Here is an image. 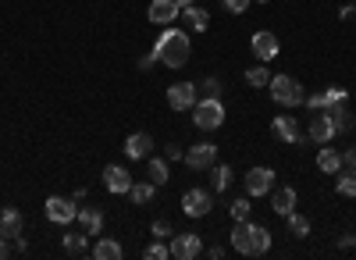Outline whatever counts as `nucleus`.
I'll return each mask as SVG.
<instances>
[{
  "label": "nucleus",
  "mask_w": 356,
  "mask_h": 260,
  "mask_svg": "<svg viewBox=\"0 0 356 260\" xmlns=\"http://www.w3.org/2000/svg\"><path fill=\"white\" fill-rule=\"evenodd\" d=\"M150 22L154 25H171L178 15H182V8H178V0H150Z\"/></svg>",
  "instance_id": "4468645a"
},
{
  "label": "nucleus",
  "mask_w": 356,
  "mask_h": 260,
  "mask_svg": "<svg viewBox=\"0 0 356 260\" xmlns=\"http://www.w3.org/2000/svg\"><path fill=\"white\" fill-rule=\"evenodd\" d=\"M93 257H97V260H122L125 250H122V243H118V239H100V243L93 246Z\"/></svg>",
  "instance_id": "4be33fe9"
},
{
  "label": "nucleus",
  "mask_w": 356,
  "mask_h": 260,
  "mask_svg": "<svg viewBox=\"0 0 356 260\" xmlns=\"http://www.w3.org/2000/svg\"><path fill=\"white\" fill-rule=\"evenodd\" d=\"M353 246H356V236H353V232L339 239V250H353Z\"/></svg>",
  "instance_id": "a19ab883"
},
{
  "label": "nucleus",
  "mask_w": 356,
  "mask_h": 260,
  "mask_svg": "<svg viewBox=\"0 0 356 260\" xmlns=\"http://www.w3.org/2000/svg\"><path fill=\"white\" fill-rule=\"evenodd\" d=\"M289 232H292L296 239H307V236H310V218L292 211V214H289Z\"/></svg>",
  "instance_id": "bb28decb"
},
{
  "label": "nucleus",
  "mask_w": 356,
  "mask_h": 260,
  "mask_svg": "<svg viewBox=\"0 0 356 260\" xmlns=\"http://www.w3.org/2000/svg\"><path fill=\"white\" fill-rule=\"evenodd\" d=\"M271 232H267L264 225H253V257H264L267 250H271Z\"/></svg>",
  "instance_id": "a878e982"
},
{
  "label": "nucleus",
  "mask_w": 356,
  "mask_h": 260,
  "mask_svg": "<svg viewBox=\"0 0 356 260\" xmlns=\"http://www.w3.org/2000/svg\"><path fill=\"white\" fill-rule=\"evenodd\" d=\"M335 189H339V196H356V168L342 171L339 182H335Z\"/></svg>",
  "instance_id": "c85d7f7f"
},
{
  "label": "nucleus",
  "mask_w": 356,
  "mask_h": 260,
  "mask_svg": "<svg viewBox=\"0 0 356 260\" xmlns=\"http://www.w3.org/2000/svg\"><path fill=\"white\" fill-rule=\"evenodd\" d=\"M196 86L193 82H175V86H168V107L171 111H193L196 107Z\"/></svg>",
  "instance_id": "0eeeda50"
},
{
  "label": "nucleus",
  "mask_w": 356,
  "mask_h": 260,
  "mask_svg": "<svg viewBox=\"0 0 356 260\" xmlns=\"http://www.w3.org/2000/svg\"><path fill=\"white\" fill-rule=\"evenodd\" d=\"M324 100H328V107H332V104H339V100H349V97H346V90H339V86H332V90L324 93Z\"/></svg>",
  "instance_id": "e433bc0d"
},
{
  "label": "nucleus",
  "mask_w": 356,
  "mask_h": 260,
  "mask_svg": "<svg viewBox=\"0 0 356 260\" xmlns=\"http://www.w3.org/2000/svg\"><path fill=\"white\" fill-rule=\"evenodd\" d=\"M211 211H214V196L207 189H189L182 196V214L186 218H207Z\"/></svg>",
  "instance_id": "423d86ee"
},
{
  "label": "nucleus",
  "mask_w": 356,
  "mask_h": 260,
  "mask_svg": "<svg viewBox=\"0 0 356 260\" xmlns=\"http://www.w3.org/2000/svg\"><path fill=\"white\" fill-rule=\"evenodd\" d=\"M168 246H171V257L175 260H196L203 253V239L196 232H178V236H171Z\"/></svg>",
  "instance_id": "39448f33"
},
{
  "label": "nucleus",
  "mask_w": 356,
  "mask_h": 260,
  "mask_svg": "<svg viewBox=\"0 0 356 260\" xmlns=\"http://www.w3.org/2000/svg\"><path fill=\"white\" fill-rule=\"evenodd\" d=\"M310 132V139L314 143H321V147H324V143H332L335 136H339V129H335V122H332V114L328 111H314V118H310V125H307Z\"/></svg>",
  "instance_id": "6e6552de"
},
{
  "label": "nucleus",
  "mask_w": 356,
  "mask_h": 260,
  "mask_svg": "<svg viewBox=\"0 0 356 260\" xmlns=\"http://www.w3.org/2000/svg\"><path fill=\"white\" fill-rule=\"evenodd\" d=\"M342 168H356V147H349V150L342 154Z\"/></svg>",
  "instance_id": "ea45409f"
},
{
  "label": "nucleus",
  "mask_w": 356,
  "mask_h": 260,
  "mask_svg": "<svg viewBox=\"0 0 356 260\" xmlns=\"http://www.w3.org/2000/svg\"><path fill=\"white\" fill-rule=\"evenodd\" d=\"M65 253H72V257H82L86 250H89V239L82 236V232H65Z\"/></svg>",
  "instance_id": "393cba45"
},
{
  "label": "nucleus",
  "mask_w": 356,
  "mask_h": 260,
  "mask_svg": "<svg viewBox=\"0 0 356 260\" xmlns=\"http://www.w3.org/2000/svg\"><path fill=\"white\" fill-rule=\"evenodd\" d=\"M11 243H15V239H4V236H0V260H8V257H11V250H15Z\"/></svg>",
  "instance_id": "58836bf2"
},
{
  "label": "nucleus",
  "mask_w": 356,
  "mask_h": 260,
  "mask_svg": "<svg viewBox=\"0 0 356 260\" xmlns=\"http://www.w3.org/2000/svg\"><path fill=\"white\" fill-rule=\"evenodd\" d=\"M43 211L54 225H72V221H79V200L75 196H50Z\"/></svg>",
  "instance_id": "20e7f679"
},
{
  "label": "nucleus",
  "mask_w": 356,
  "mask_h": 260,
  "mask_svg": "<svg viewBox=\"0 0 356 260\" xmlns=\"http://www.w3.org/2000/svg\"><path fill=\"white\" fill-rule=\"evenodd\" d=\"M178 18H182V22L193 29V33H207V25H211V15H207L203 8H196V4L182 8V15H178Z\"/></svg>",
  "instance_id": "aec40b11"
},
{
  "label": "nucleus",
  "mask_w": 356,
  "mask_h": 260,
  "mask_svg": "<svg viewBox=\"0 0 356 260\" xmlns=\"http://www.w3.org/2000/svg\"><path fill=\"white\" fill-rule=\"evenodd\" d=\"M143 257H146V260H168V257H171V246H164V243H150V246L143 250Z\"/></svg>",
  "instance_id": "2f4dec72"
},
{
  "label": "nucleus",
  "mask_w": 356,
  "mask_h": 260,
  "mask_svg": "<svg viewBox=\"0 0 356 260\" xmlns=\"http://www.w3.org/2000/svg\"><path fill=\"white\" fill-rule=\"evenodd\" d=\"M317 168H321V171H328V175H339V171H342V154L332 150L328 143H324L321 154H317Z\"/></svg>",
  "instance_id": "412c9836"
},
{
  "label": "nucleus",
  "mask_w": 356,
  "mask_h": 260,
  "mask_svg": "<svg viewBox=\"0 0 356 260\" xmlns=\"http://www.w3.org/2000/svg\"><path fill=\"white\" fill-rule=\"evenodd\" d=\"M129 196H132V204H150L154 200V186L150 182H132V189H129Z\"/></svg>",
  "instance_id": "cd10ccee"
},
{
  "label": "nucleus",
  "mask_w": 356,
  "mask_h": 260,
  "mask_svg": "<svg viewBox=\"0 0 356 260\" xmlns=\"http://www.w3.org/2000/svg\"><path fill=\"white\" fill-rule=\"evenodd\" d=\"M228 214H232V221H246L250 218V200H232Z\"/></svg>",
  "instance_id": "473e14b6"
},
{
  "label": "nucleus",
  "mask_w": 356,
  "mask_h": 260,
  "mask_svg": "<svg viewBox=\"0 0 356 260\" xmlns=\"http://www.w3.org/2000/svg\"><path fill=\"white\" fill-rule=\"evenodd\" d=\"M189 4H196V0H178V8H189Z\"/></svg>",
  "instance_id": "37998d69"
},
{
  "label": "nucleus",
  "mask_w": 356,
  "mask_h": 260,
  "mask_svg": "<svg viewBox=\"0 0 356 260\" xmlns=\"http://www.w3.org/2000/svg\"><path fill=\"white\" fill-rule=\"evenodd\" d=\"M221 4H225V11H232V15H243L253 0H221Z\"/></svg>",
  "instance_id": "c9c22d12"
},
{
  "label": "nucleus",
  "mask_w": 356,
  "mask_h": 260,
  "mask_svg": "<svg viewBox=\"0 0 356 260\" xmlns=\"http://www.w3.org/2000/svg\"><path fill=\"white\" fill-rule=\"evenodd\" d=\"M271 129H275V136H278L282 143H303L300 125H296V118H289V114H278V118L271 122Z\"/></svg>",
  "instance_id": "a211bd4d"
},
{
  "label": "nucleus",
  "mask_w": 356,
  "mask_h": 260,
  "mask_svg": "<svg viewBox=\"0 0 356 260\" xmlns=\"http://www.w3.org/2000/svg\"><path fill=\"white\" fill-rule=\"evenodd\" d=\"M257 4H267V0H257Z\"/></svg>",
  "instance_id": "c03bdc74"
},
{
  "label": "nucleus",
  "mask_w": 356,
  "mask_h": 260,
  "mask_svg": "<svg viewBox=\"0 0 356 260\" xmlns=\"http://www.w3.org/2000/svg\"><path fill=\"white\" fill-rule=\"evenodd\" d=\"M104 186H107V193H129L132 189V175H129V168H122V164H107L104 168Z\"/></svg>",
  "instance_id": "9b49d317"
},
{
  "label": "nucleus",
  "mask_w": 356,
  "mask_h": 260,
  "mask_svg": "<svg viewBox=\"0 0 356 260\" xmlns=\"http://www.w3.org/2000/svg\"><path fill=\"white\" fill-rule=\"evenodd\" d=\"M267 93H271V100L278 107H303L307 100V90H303V82L300 79H292V75H271V82H267Z\"/></svg>",
  "instance_id": "f03ea898"
},
{
  "label": "nucleus",
  "mask_w": 356,
  "mask_h": 260,
  "mask_svg": "<svg viewBox=\"0 0 356 260\" xmlns=\"http://www.w3.org/2000/svg\"><path fill=\"white\" fill-rule=\"evenodd\" d=\"M232 246L239 250V253H246V257H253V225H250V221H235V228H232Z\"/></svg>",
  "instance_id": "f3484780"
},
{
  "label": "nucleus",
  "mask_w": 356,
  "mask_h": 260,
  "mask_svg": "<svg viewBox=\"0 0 356 260\" xmlns=\"http://www.w3.org/2000/svg\"><path fill=\"white\" fill-rule=\"evenodd\" d=\"M79 225L86 228V236H100V232H104V211L82 207V211H79Z\"/></svg>",
  "instance_id": "6ab92c4d"
},
{
  "label": "nucleus",
  "mask_w": 356,
  "mask_h": 260,
  "mask_svg": "<svg viewBox=\"0 0 356 260\" xmlns=\"http://www.w3.org/2000/svg\"><path fill=\"white\" fill-rule=\"evenodd\" d=\"M353 11H356V0H353Z\"/></svg>",
  "instance_id": "a18cd8bd"
},
{
  "label": "nucleus",
  "mask_w": 356,
  "mask_h": 260,
  "mask_svg": "<svg viewBox=\"0 0 356 260\" xmlns=\"http://www.w3.org/2000/svg\"><path fill=\"white\" fill-rule=\"evenodd\" d=\"M146 171H150V182H154V186H164L168 175H171L164 157H146Z\"/></svg>",
  "instance_id": "5701e85b"
},
{
  "label": "nucleus",
  "mask_w": 356,
  "mask_h": 260,
  "mask_svg": "<svg viewBox=\"0 0 356 260\" xmlns=\"http://www.w3.org/2000/svg\"><path fill=\"white\" fill-rule=\"evenodd\" d=\"M154 65H157V50H150V54H143V57H139V68H143V72H150Z\"/></svg>",
  "instance_id": "4c0bfd02"
},
{
  "label": "nucleus",
  "mask_w": 356,
  "mask_h": 260,
  "mask_svg": "<svg viewBox=\"0 0 356 260\" xmlns=\"http://www.w3.org/2000/svg\"><path fill=\"white\" fill-rule=\"evenodd\" d=\"M154 236H157V239H171V236H175L168 218H157V221H154Z\"/></svg>",
  "instance_id": "f704fd0d"
},
{
  "label": "nucleus",
  "mask_w": 356,
  "mask_h": 260,
  "mask_svg": "<svg viewBox=\"0 0 356 260\" xmlns=\"http://www.w3.org/2000/svg\"><path fill=\"white\" fill-rule=\"evenodd\" d=\"M275 189V171L271 168H250L246 171V193L250 196H264Z\"/></svg>",
  "instance_id": "1a4fd4ad"
},
{
  "label": "nucleus",
  "mask_w": 356,
  "mask_h": 260,
  "mask_svg": "<svg viewBox=\"0 0 356 260\" xmlns=\"http://www.w3.org/2000/svg\"><path fill=\"white\" fill-rule=\"evenodd\" d=\"M214 157H218L214 143H196V147L186 154V164H189L193 171H203V168H214Z\"/></svg>",
  "instance_id": "ddd939ff"
},
{
  "label": "nucleus",
  "mask_w": 356,
  "mask_h": 260,
  "mask_svg": "<svg viewBox=\"0 0 356 260\" xmlns=\"http://www.w3.org/2000/svg\"><path fill=\"white\" fill-rule=\"evenodd\" d=\"M246 82L253 86V90H264V86H267V82H271V72H267V68H264V61H260L257 68H250V72H246Z\"/></svg>",
  "instance_id": "c756f323"
},
{
  "label": "nucleus",
  "mask_w": 356,
  "mask_h": 260,
  "mask_svg": "<svg viewBox=\"0 0 356 260\" xmlns=\"http://www.w3.org/2000/svg\"><path fill=\"white\" fill-rule=\"evenodd\" d=\"M250 50H253L257 61H264V65L275 61V57H278V36H275V33H253Z\"/></svg>",
  "instance_id": "9d476101"
},
{
  "label": "nucleus",
  "mask_w": 356,
  "mask_h": 260,
  "mask_svg": "<svg viewBox=\"0 0 356 260\" xmlns=\"http://www.w3.org/2000/svg\"><path fill=\"white\" fill-rule=\"evenodd\" d=\"M328 114H332V122H335V129H339V132H342V129H349V111H346V100L332 104V107H328Z\"/></svg>",
  "instance_id": "7c9ffc66"
},
{
  "label": "nucleus",
  "mask_w": 356,
  "mask_h": 260,
  "mask_svg": "<svg viewBox=\"0 0 356 260\" xmlns=\"http://www.w3.org/2000/svg\"><path fill=\"white\" fill-rule=\"evenodd\" d=\"M232 179H235V171H232L228 164H214V171H211V186H214V193H225V189L232 186Z\"/></svg>",
  "instance_id": "b1692460"
},
{
  "label": "nucleus",
  "mask_w": 356,
  "mask_h": 260,
  "mask_svg": "<svg viewBox=\"0 0 356 260\" xmlns=\"http://www.w3.org/2000/svg\"><path fill=\"white\" fill-rule=\"evenodd\" d=\"M150 154H154V136H150V132H132V136L125 139V157L146 161Z\"/></svg>",
  "instance_id": "f8f14e48"
},
{
  "label": "nucleus",
  "mask_w": 356,
  "mask_h": 260,
  "mask_svg": "<svg viewBox=\"0 0 356 260\" xmlns=\"http://www.w3.org/2000/svg\"><path fill=\"white\" fill-rule=\"evenodd\" d=\"M22 228H25V221H22L18 207H4V211H0V236H4V239H18Z\"/></svg>",
  "instance_id": "dca6fc26"
},
{
  "label": "nucleus",
  "mask_w": 356,
  "mask_h": 260,
  "mask_svg": "<svg viewBox=\"0 0 356 260\" xmlns=\"http://www.w3.org/2000/svg\"><path fill=\"white\" fill-rule=\"evenodd\" d=\"M296 204H300V196H296V189H292V186H282V189H271V207H275V214H282V218H289V214L296 211Z\"/></svg>",
  "instance_id": "2eb2a0df"
},
{
  "label": "nucleus",
  "mask_w": 356,
  "mask_h": 260,
  "mask_svg": "<svg viewBox=\"0 0 356 260\" xmlns=\"http://www.w3.org/2000/svg\"><path fill=\"white\" fill-rule=\"evenodd\" d=\"M356 11H353V4H346V8H339V18H353Z\"/></svg>",
  "instance_id": "79ce46f5"
},
{
  "label": "nucleus",
  "mask_w": 356,
  "mask_h": 260,
  "mask_svg": "<svg viewBox=\"0 0 356 260\" xmlns=\"http://www.w3.org/2000/svg\"><path fill=\"white\" fill-rule=\"evenodd\" d=\"M193 125H196V129H203V132L221 129V125H225V104H221V100H214V97L196 100V107H193Z\"/></svg>",
  "instance_id": "7ed1b4c3"
},
{
  "label": "nucleus",
  "mask_w": 356,
  "mask_h": 260,
  "mask_svg": "<svg viewBox=\"0 0 356 260\" xmlns=\"http://www.w3.org/2000/svg\"><path fill=\"white\" fill-rule=\"evenodd\" d=\"M200 90H203V97H221V79H203V86H200Z\"/></svg>",
  "instance_id": "72a5a7b5"
},
{
  "label": "nucleus",
  "mask_w": 356,
  "mask_h": 260,
  "mask_svg": "<svg viewBox=\"0 0 356 260\" xmlns=\"http://www.w3.org/2000/svg\"><path fill=\"white\" fill-rule=\"evenodd\" d=\"M154 50H157V61H161V65L182 68V65L189 61V54H193V43H189V36L182 33V29H164Z\"/></svg>",
  "instance_id": "f257e3e1"
}]
</instances>
